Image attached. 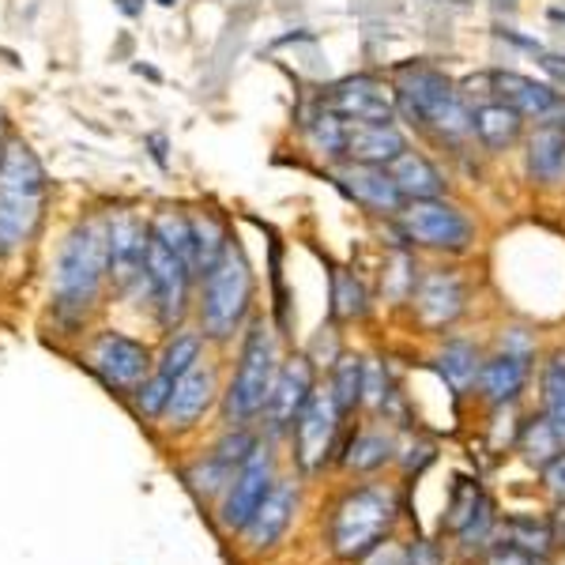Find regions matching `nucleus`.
<instances>
[{
    "instance_id": "nucleus-10",
    "label": "nucleus",
    "mask_w": 565,
    "mask_h": 565,
    "mask_svg": "<svg viewBox=\"0 0 565 565\" xmlns=\"http://www.w3.org/2000/svg\"><path fill=\"white\" fill-rule=\"evenodd\" d=\"M392 90H396V109L404 121H412L418 132L430 129V121L441 114L452 98H460V84L437 65L415 61V65H399L392 72Z\"/></svg>"
},
{
    "instance_id": "nucleus-6",
    "label": "nucleus",
    "mask_w": 565,
    "mask_h": 565,
    "mask_svg": "<svg viewBox=\"0 0 565 565\" xmlns=\"http://www.w3.org/2000/svg\"><path fill=\"white\" fill-rule=\"evenodd\" d=\"M396 226L412 249H430L441 253V257H463V253H471L479 234L468 207H460L449 196L407 200L404 212L396 215Z\"/></svg>"
},
{
    "instance_id": "nucleus-41",
    "label": "nucleus",
    "mask_w": 565,
    "mask_h": 565,
    "mask_svg": "<svg viewBox=\"0 0 565 565\" xmlns=\"http://www.w3.org/2000/svg\"><path fill=\"white\" fill-rule=\"evenodd\" d=\"M501 42H509V45H516V50H527V53H535V57H540L543 53V45L535 42V39H524V34H516L513 26H501V31H494Z\"/></svg>"
},
{
    "instance_id": "nucleus-24",
    "label": "nucleus",
    "mask_w": 565,
    "mask_h": 565,
    "mask_svg": "<svg viewBox=\"0 0 565 565\" xmlns=\"http://www.w3.org/2000/svg\"><path fill=\"white\" fill-rule=\"evenodd\" d=\"M392 181L396 189L404 193V200H434V196H449V181H445L441 170L434 167L430 154L423 151H412L407 148L399 154L396 162L388 167Z\"/></svg>"
},
{
    "instance_id": "nucleus-26",
    "label": "nucleus",
    "mask_w": 565,
    "mask_h": 565,
    "mask_svg": "<svg viewBox=\"0 0 565 565\" xmlns=\"http://www.w3.org/2000/svg\"><path fill=\"white\" fill-rule=\"evenodd\" d=\"M204 332L200 328H174V332H167V343H162V351L154 354V370H162L167 377L181 381L189 370H196L200 362H204Z\"/></svg>"
},
{
    "instance_id": "nucleus-31",
    "label": "nucleus",
    "mask_w": 565,
    "mask_h": 565,
    "mask_svg": "<svg viewBox=\"0 0 565 565\" xmlns=\"http://www.w3.org/2000/svg\"><path fill=\"white\" fill-rule=\"evenodd\" d=\"M392 460V437L377 430H359L351 434V441L343 445L340 463L348 471H377L381 463Z\"/></svg>"
},
{
    "instance_id": "nucleus-12",
    "label": "nucleus",
    "mask_w": 565,
    "mask_h": 565,
    "mask_svg": "<svg viewBox=\"0 0 565 565\" xmlns=\"http://www.w3.org/2000/svg\"><path fill=\"white\" fill-rule=\"evenodd\" d=\"M317 392V366L309 362V354H295L287 359L271 381V392H268V404L260 412V437L268 441H279V437H290L295 430L298 415L306 412V404L313 399Z\"/></svg>"
},
{
    "instance_id": "nucleus-19",
    "label": "nucleus",
    "mask_w": 565,
    "mask_h": 565,
    "mask_svg": "<svg viewBox=\"0 0 565 565\" xmlns=\"http://www.w3.org/2000/svg\"><path fill=\"white\" fill-rule=\"evenodd\" d=\"M295 513H298V482L279 479L276 487H271V494L260 501L257 513H253V521L238 532L242 546L249 554H268L271 546H279V540L287 535Z\"/></svg>"
},
{
    "instance_id": "nucleus-44",
    "label": "nucleus",
    "mask_w": 565,
    "mask_h": 565,
    "mask_svg": "<svg viewBox=\"0 0 565 565\" xmlns=\"http://www.w3.org/2000/svg\"><path fill=\"white\" fill-rule=\"evenodd\" d=\"M546 20H551V23H562V26H565V8H551V12H546Z\"/></svg>"
},
{
    "instance_id": "nucleus-39",
    "label": "nucleus",
    "mask_w": 565,
    "mask_h": 565,
    "mask_svg": "<svg viewBox=\"0 0 565 565\" xmlns=\"http://www.w3.org/2000/svg\"><path fill=\"white\" fill-rule=\"evenodd\" d=\"M543 482H546V490H551L554 498L565 501V449L543 468Z\"/></svg>"
},
{
    "instance_id": "nucleus-18",
    "label": "nucleus",
    "mask_w": 565,
    "mask_h": 565,
    "mask_svg": "<svg viewBox=\"0 0 565 565\" xmlns=\"http://www.w3.org/2000/svg\"><path fill=\"white\" fill-rule=\"evenodd\" d=\"M223 399V388H218V370L212 362H200L196 370H189L185 377L174 381V396L167 404V415L159 418L170 434H185L204 418L212 407Z\"/></svg>"
},
{
    "instance_id": "nucleus-28",
    "label": "nucleus",
    "mask_w": 565,
    "mask_h": 565,
    "mask_svg": "<svg viewBox=\"0 0 565 565\" xmlns=\"http://www.w3.org/2000/svg\"><path fill=\"white\" fill-rule=\"evenodd\" d=\"M328 282H332V306H328V313H332L335 324L362 321L370 313V290L351 268H332Z\"/></svg>"
},
{
    "instance_id": "nucleus-4",
    "label": "nucleus",
    "mask_w": 565,
    "mask_h": 565,
    "mask_svg": "<svg viewBox=\"0 0 565 565\" xmlns=\"http://www.w3.org/2000/svg\"><path fill=\"white\" fill-rule=\"evenodd\" d=\"M279 343H276V328L264 317H253L242 332V348H238V366H234L231 385L223 388V415L226 426H257L260 412L268 404L271 381L279 373Z\"/></svg>"
},
{
    "instance_id": "nucleus-8",
    "label": "nucleus",
    "mask_w": 565,
    "mask_h": 565,
    "mask_svg": "<svg viewBox=\"0 0 565 565\" xmlns=\"http://www.w3.org/2000/svg\"><path fill=\"white\" fill-rule=\"evenodd\" d=\"M193 268L178 257L174 249H167L162 242L151 238L148 249V302L154 309V324L162 332H174L185 324L189 309H193Z\"/></svg>"
},
{
    "instance_id": "nucleus-33",
    "label": "nucleus",
    "mask_w": 565,
    "mask_h": 565,
    "mask_svg": "<svg viewBox=\"0 0 565 565\" xmlns=\"http://www.w3.org/2000/svg\"><path fill=\"white\" fill-rule=\"evenodd\" d=\"M362 366H366V359H354V354H340L332 366L328 392H332L335 407H340L343 415H351L354 407L362 404Z\"/></svg>"
},
{
    "instance_id": "nucleus-37",
    "label": "nucleus",
    "mask_w": 565,
    "mask_h": 565,
    "mask_svg": "<svg viewBox=\"0 0 565 565\" xmlns=\"http://www.w3.org/2000/svg\"><path fill=\"white\" fill-rule=\"evenodd\" d=\"M388 399V381H385V370H381L377 359H366V366H362V404L370 407H385Z\"/></svg>"
},
{
    "instance_id": "nucleus-1",
    "label": "nucleus",
    "mask_w": 565,
    "mask_h": 565,
    "mask_svg": "<svg viewBox=\"0 0 565 565\" xmlns=\"http://www.w3.org/2000/svg\"><path fill=\"white\" fill-rule=\"evenodd\" d=\"M109 282V218H79L53 264V317L76 332Z\"/></svg>"
},
{
    "instance_id": "nucleus-42",
    "label": "nucleus",
    "mask_w": 565,
    "mask_h": 565,
    "mask_svg": "<svg viewBox=\"0 0 565 565\" xmlns=\"http://www.w3.org/2000/svg\"><path fill=\"white\" fill-rule=\"evenodd\" d=\"M114 8L125 15V20H140L143 8H148V0H114Z\"/></svg>"
},
{
    "instance_id": "nucleus-34",
    "label": "nucleus",
    "mask_w": 565,
    "mask_h": 565,
    "mask_svg": "<svg viewBox=\"0 0 565 565\" xmlns=\"http://www.w3.org/2000/svg\"><path fill=\"white\" fill-rule=\"evenodd\" d=\"M170 396H174V377H167L162 370H154L151 377L129 396V404L143 423H159V418L167 415Z\"/></svg>"
},
{
    "instance_id": "nucleus-43",
    "label": "nucleus",
    "mask_w": 565,
    "mask_h": 565,
    "mask_svg": "<svg viewBox=\"0 0 565 565\" xmlns=\"http://www.w3.org/2000/svg\"><path fill=\"white\" fill-rule=\"evenodd\" d=\"M4 109H0V159H4V148H8V136H4Z\"/></svg>"
},
{
    "instance_id": "nucleus-7",
    "label": "nucleus",
    "mask_w": 565,
    "mask_h": 565,
    "mask_svg": "<svg viewBox=\"0 0 565 565\" xmlns=\"http://www.w3.org/2000/svg\"><path fill=\"white\" fill-rule=\"evenodd\" d=\"M84 359H87L84 366L109 392H117L125 399L154 373V351L143 340H136V335L117 332V328H103V332L90 335Z\"/></svg>"
},
{
    "instance_id": "nucleus-2",
    "label": "nucleus",
    "mask_w": 565,
    "mask_h": 565,
    "mask_svg": "<svg viewBox=\"0 0 565 565\" xmlns=\"http://www.w3.org/2000/svg\"><path fill=\"white\" fill-rule=\"evenodd\" d=\"M257 276L245 257L242 242L231 238L212 268L196 279V321L207 343H234L242 328L253 321Z\"/></svg>"
},
{
    "instance_id": "nucleus-45",
    "label": "nucleus",
    "mask_w": 565,
    "mask_h": 565,
    "mask_svg": "<svg viewBox=\"0 0 565 565\" xmlns=\"http://www.w3.org/2000/svg\"><path fill=\"white\" fill-rule=\"evenodd\" d=\"M154 4H159V8H174L178 0H154Z\"/></svg>"
},
{
    "instance_id": "nucleus-30",
    "label": "nucleus",
    "mask_w": 565,
    "mask_h": 565,
    "mask_svg": "<svg viewBox=\"0 0 565 565\" xmlns=\"http://www.w3.org/2000/svg\"><path fill=\"white\" fill-rule=\"evenodd\" d=\"M151 238L162 242L167 249H174L178 257L193 268L196 249H193V218H189V212H181V207H162V212L151 218Z\"/></svg>"
},
{
    "instance_id": "nucleus-40",
    "label": "nucleus",
    "mask_w": 565,
    "mask_h": 565,
    "mask_svg": "<svg viewBox=\"0 0 565 565\" xmlns=\"http://www.w3.org/2000/svg\"><path fill=\"white\" fill-rule=\"evenodd\" d=\"M143 148H148V154H151V159H154V167H159V170H170V140H167V136H162V132H148V136H143Z\"/></svg>"
},
{
    "instance_id": "nucleus-35",
    "label": "nucleus",
    "mask_w": 565,
    "mask_h": 565,
    "mask_svg": "<svg viewBox=\"0 0 565 565\" xmlns=\"http://www.w3.org/2000/svg\"><path fill=\"white\" fill-rule=\"evenodd\" d=\"M521 452L527 463H535V468H546L558 452L565 449V445L558 441V434H554V426L546 423V418H532V423L521 430Z\"/></svg>"
},
{
    "instance_id": "nucleus-22",
    "label": "nucleus",
    "mask_w": 565,
    "mask_h": 565,
    "mask_svg": "<svg viewBox=\"0 0 565 565\" xmlns=\"http://www.w3.org/2000/svg\"><path fill=\"white\" fill-rule=\"evenodd\" d=\"M404 151H407V136L399 125H377V121L343 125V162L392 167Z\"/></svg>"
},
{
    "instance_id": "nucleus-11",
    "label": "nucleus",
    "mask_w": 565,
    "mask_h": 565,
    "mask_svg": "<svg viewBox=\"0 0 565 565\" xmlns=\"http://www.w3.org/2000/svg\"><path fill=\"white\" fill-rule=\"evenodd\" d=\"M532 362H535V343L524 328H509L501 335L498 351L490 359H482L479 370V392L487 404L494 407H513L521 399V392L532 381Z\"/></svg>"
},
{
    "instance_id": "nucleus-27",
    "label": "nucleus",
    "mask_w": 565,
    "mask_h": 565,
    "mask_svg": "<svg viewBox=\"0 0 565 565\" xmlns=\"http://www.w3.org/2000/svg\"><path fill=\"white\" fill-rule=\"evenodd\" d=\"M189 218H193V249H196L193 271H196V279H200L218 257H223L226 242H231L234 234H231V226H226V218L215 215V212H207V207H204V212H193Z\"/></svg>"
},
{
    "instance_id": "nucleus-32",
    "label": "nucleus",
    "mask_w": 565,
    "mask_h": 565,
    "mask_svg": "<svg viewBox=\"0 0 565 565\" xmlns=\"http://www.w3.org/2000/svg\"><path fill=\"white\" fill-rule=\"evenodd\" d=\"M418 276H423V268H418L412 245H399V249L385 260V276H381V287H385V295L399 306V302H407V298L415 295Z\"/></svg>"
},
{
    "instance_id": "nucleus-17",
    "label": "nucleus",
    "mask_w": 565,
    "mask_h": 565,
    "mask_svg": "<svg viewBox=\"0 0 565 565\" xmlns=\"http://www.w3.org/2000/svg\"><path fill=\"white\" fill-rule=\"evenodd\" d=\"M468 279L460 268H423L418 287L412 295L415 302V321L426 332H441V328L457 324L468 309Z\"/></svg>"
},
{
    "instance_id": "nucleus-14",
    "label": "nucleus",
    "mask_w": 565,
    "mask_h": 565,
    "mask_svg": "<svg viewBox=\"0 0 565 565\" xmlns=\"http://www.w3.org/2000/svg\"><path fill=\"white\" fill-rule=\"evenodd\" d=\"M340 423H343V412L335 407L332 392L321 388L313 392V399L306 404V412L298 415L295 430H290V457H295L298 468L306 476L321 471L335 452V437H340Z\"/></svg>"
},
{
    "instance_id": "nucleus-13",
    "label": "nucleus",
    "mask_w": 565,
    "mask_h": 565,
    "mask_svg": "<svg viewBox=\"0 0 565 565\" xmlns=\"http://www.w3.org/2000/svg\"><path fill=\"white\" fill-rule=\"evenodd\" d=\"M321 103L340 114L343 121H377V125H396L399 109H396V90L385 84L373 72H359V76H343L332 87H324Z\"/></svg>"
},
{
    "instance_id": "nucleus-23",
    "label": "nucleus",
    "mask_w": 565,
    "mask_h": 565,
    "mask_svg": "<svg viewBox=\"0 0 565 565\" xmlns=\"http://www.w3.org/2000/svg\"><path fill=\"white\" fill-rule=\"evenodd\" d=\"M476 140L487 154L513 151L524 140V114H516L501 98H487L476 106Z\"/></svg>"
},
{
    "instance_id": "nucleus-20",
    "label": "nucleus",
    "mask_w": 565,
    "mask_h": 565,
    "mask_svg": "<svg viewBox=\"0 0 565 565\" xmlns=\"http://www.w3.org/2000/svg\"><path fill=\"white\" fill-rule=\"evenodd\" d=\"M494 79V98L509 103L516 114H524V121H558V114L565 109V95L554 84H543V79H532L524 72H490Z\"/></svg>"
},
{
    "instance_id": "nucleus-5",
    "label": "nucleus",
    "mask_w": 565,
    "mask_h": 565,
    "mask_svg": "<svg viewBox=\"0 0 565 565\" xmlns=\"http://www.w3.org/2000/svg\"><path fill=\"white\" fill-rule=\"evenodd\" d=\"M396 521V494L388 487H359L348 490L332 505L328 516V543L332 554L343 562H362L370 551H377Z\"/></svg>"
},
{
    "instance_id": "nucleus-36",
    "label": "nucleus",
    "mask_w": 565,
    "mask_h": 565,
    "mask_svg": "<svg viewBox=\"0 0 565 565\" xmlns=\"http://www.w3.org/2000/svg\"><path fill=\"white\" fill-rule=\"evenodd\" d=\"M509 543L524 546V551H532V554H546V546H551V527L527 521V516H516V521H509Z\"/></svg>"
},
{
    "instance_id": "nucleus-38",
    "label": "nucleus",
    "mask_w": 565,
    "mask_h": 565,
    "mask_svg": "<svg viewBox=\"0 0 565 565\" xmlns=\"http://www.w3.org/2000/svg\"><path fill=\"white\" fill-rule=\"evenodd\" d=\"M490 565H546V562H543V554H532L516 543H498L494 551H490Z\"/></svg>"
},
{
    "instance_id": "nucleus-3",
    "label": "nucleus",
    "mask_w": 565,
    "mask_h": 565,
    "mask_svg": "<svg viewBox=\"0 0 565 565\" xmlns=\"http://www.w3.org/2000/svg\"><path fill=\"white\" fill-rule=\"evenodd\" d=\"M45 200H50V181L39 154L20 136H8L4 159H0V260L31 245Z\"/></svg>"
},
{
    "instance_id": "nucleus-29",
    "label": "nucleus",
    "mask_w": 565,
    "mask_h": 565,
    "mask_svg": "<svg viewBox=\"0 0 565 565\" xmlns=\"http://www.w3.org/2000/svg\"><path fill=\"white\" fill-rule=\"evenodd\" d=\"M543 388V418L554 426L558 441L565 445V351H551L540 370Z\"/></svg>"
},
{
    "instance_id": "nucleus-21",
    "label": "nucleus",
    "mask_w": 565,
    "mask_h": 565,
    "mask_svg": "<svg viewBox=\"0 0 565 565\" xmlns=\"http://www.w3.org/2000/svg\"><path fill=\"white\" fill-rule=\"evenodd\" d=\"M524 174L535 189H565V125L540 121L524 132Z\"/></svg>"
},
{
    "instance_id": "nucleus-16",
    "label": "nucleus",
    "mask_w": 565,
    "mask_h": 565,
    "mask_svg": "<svg viewBox=\"0 0 565 565\" xmlns=\"http://www.w3.org/2000/svg\"><path fill=\"white\" fill-rule=\"evenodd\" d=\"M148 249L151 223L136 218L132 212L109 215V282L117 295L148 290Z\"/></svg>"
},
{
    "instance_id": "nucleus-25",
    "label": "nucleus",
    "mask_w": 565,
    "mask_h": 565,
    "mask_svg": "<svg viewBox=\"0 0 565 565\" xmlns=\"http://www.w3.org/2000/svg\"><path fill=\"white\" fill-rule=\"evenodd\" d=\"M482 354L471 340H445V348L437 351V373L449 385L452 396H468L479 385Z\"/></svg>"
},
{
    "instance_id": "nucleus-9",
    "label": "nucleus",
    "mask_w": 565,
    "mask_h": 565,
    "mask_svg": "<svg viewBox=\"0 0 565 565\" xmlns=\"http://www.w3.org/2000/svg\"><path fill=\"white\" fill-rule=\"evenodd\" d=\"M279 482V468H276V452H271V441L260 437V445L253 449V457L242 463V471L231 479V487L223 490L215 505L218 527L231 535H238L245 524L253 521V513L260 509V501L271 494V487Z\"/></svg>"
},
{
    "instance_id": "nucleus-15",
    "label": "nucleus",
    "mask_w": 565,
    "mask_h": 565,
    "mask_svg": "<svg viewBox=\"0 0 565 565\" xmlns=\"http://www.w3.org/2000/svg\"><path fill=\"white\" fill-rule=\"evenodd\" d=\"M324 181H332L354 207L377 218H396L404 212V193L396 189L388 167H370V162H332L324 170Z\"/></svg>"
}]
</instances>
